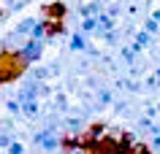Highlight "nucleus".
<instances>
[{"label":"nucleus","mask_w":160,"mask_h":154,"mask_svg":"<svg viewBox=\"0 0 160 154\" xmlns=\"http://www.w3.org/2000/svg\"><path fill=\"white\" fill-rule=\"evenodd\" d=\"M43 14H46V16H62V14H65V6H62V3H52V6H46V11H43Z\"/></svg>","instance_id":"f257e3e1"}]
</instances>
